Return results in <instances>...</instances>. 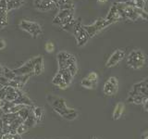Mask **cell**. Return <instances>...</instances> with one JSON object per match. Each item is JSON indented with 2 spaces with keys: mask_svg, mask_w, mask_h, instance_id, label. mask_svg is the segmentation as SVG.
<instances>
[{
  "mask_svg": "<svg viewBox=\"0 0 148 139\" xmlns=\"http://www.w3.org/2000/svg\"><path fill=\"white\" fill-rule=\"evenodd\" d=\"M148 98V78L138 82L132 86L128 93L127 102L135 105H143Z\"/></svg>",
  "mask_w": 148,
  "mask_h": 139,
  "instance_id": "1",
  "label": "cell"
},
{
  "mask_svg": "<svg viewBox=\"0 0 148 139\" xmlns=\"http://www.w3.org/2000/svg\"><path fill=\"white\" fill-rule=\"evenodd\" d=\"M125 58V51L122 49H117L115 50L114 52L111 54V56L108 58V61L106 62V66L108 68H111V67H115L117 65L122 61Z\"/></svg>",
  "mask_w": 148,
  "mask_h": 139,
  "instance_id": "8",
  "label": "cell"
},
{
  "mask_svg": "<svg viewBox=\"0 0 148 139\" xmlns=\"http://www.w3.org/2000/svg\"><path fill=\"white\" fill-rule=\"evenodd\" d=\"M28 129H29V128H28L24 123H21V124L18 125V128L16 129V132H17L18 134H20V136H21V134L24 133Z\"/></svg>",
  "mask_w": 148,
  "mask_h": 139,
  "instance_id": "30",
  "label": "cell"
},
{
  "mask_svg": "<svg viewBox=\"0 0 148 139\" xmlns=\"http://www.w3.org/2000/svg\"><path fill=\"white\" fill-rule=\"evenodd\" d=\"M119 90V81L118 79L111 76L108 78V80L105 83L104 87H103V92L106 96H112L117 94Z\"/></svg>",
  "mask_w": 148,
  "mask_h": 139,
  "instance_id": "7",
  "label": "cell"
},
{
  "mask_svg": "<svg viewBox=\"0 0 148 139\" xmlns=\"http://www.w3.org/2000/svg\"><path fill=\"white\" fill-rule=\"evenodd\" d=\"M143 108L146 111V112H148V98L143 103Z\"/></svg>",
  "mask_w": 148,
  "mask_h": 139,
  "instance_id": "42",
  "label": "cell"
},
{
  "mask_svg": "<svg viewBox=\"0 0 148 139\" xmlns=\"http://www.w3.org/2000/svg\"><path fill=\"white\" fill-rule=\"evenodd\" d=\"M69 56H71V54H69L67 52H64V51L59 52L58 54V62L59 65V70L66 68V60Z\"/></svg>",
  "mask_w": 148,
  "mask_h": 139,
  "instance_id": "17",
  "label": "cell"
},
{
  "mask_svg": "<svg viewBox=\"0 0 148 139\" xmlns=\"http://www.w3.org/2000/svg\"><path fill=\"white\" fill-rule=\"evenodd\" d=\"M69 2H71V0H58V3H57V6L60 7V6H62V5L69 3Z\"/></svg>",
  "mask_w": 148,
  "mask_h": 139,
  "instance_id": "39",
  "label": "cell"
},
{
  "mask_svg": "<svg viewBox=\"0 0 148 139\" xmlns=\"http://www.w3.org/2000/svg\"><path fill=\"white\" fill-rule=\"evenodd\" d=\"M92 139H98V138H97V137H92Z\"/></svg>",
  "mask_w": 148,
  "mask_h": 139,
  "instance_id": "49",
  "label": "cell"
},
{
  "mask_svg": "<svg viewBox=\"0 0 148 139\" xmlns=\"http://www.w3.org/2000/svg\"><path fill=\"white\" fill-rule=\"evenodd\" d=\"M59 73H61V75H62V78H63V81L67 83V85L69 86V85L72 82V78L73 76L71 75V73L69 72L68 71V69L67 68H65V69H60L59 71H58Z\"/></svg>",
  "mask_w": 148,
  "mask_h": 139,
  "instance_id": "18",
  "label": "cell"
},
{
  "mask_svg": "<svg viewBox=\"0 0 148 139\" xmlns=\"http://www.w3.org/2000/svg\"><path fill=\"white\" fill-rule=\"evenodd\" d=\"M44 71V62L43 58L39 56V57L34 58V74L35 75H39Z\"/></svg>",
  "mask_w": 148,
  "mask_h": 139,
  "instance_id": "15",
  "label": "cell"
},
{
  "mask_svg": "<svg viewBox=\"0 0 148 139\" xmlns=\"http://www.w3.org/2000/svg\"><path fill=\"white\" fill-rule=\"evenodd\" d=\"M8 0H0V13H8Z\"/></svg>",
  "mask_w": 148,
  "mask_h": 139,
  "instance_id": "29",
  "label": "cell"
},
{
  "mask_svg": "<svg viewBox=\"0 0 148 139\" xmlns=\"http://www.w3.org/2000/svg\"><path fill=\"white\" fill-rule=\"evenodd\" d=\"M52 83H53V85L58 86L60 89H66V88L68 87L67 83L63 81V78H62L61 73H59V72H58L54 76L53 80H52Z\"/></svg>",
  "mask_w": 148,
  "mask_h": 139,
  "instance_id": "16",
  "label": "cell"
},
{
  "mask_svg": "<svg viewBox=\"0 0 148 139\" xmlns=\"http://www.w3.org/2000/svg\"><path fill=\"white\" fill-rule=\"evenodd\" d=\"M3 76L6 77L8 80H14V78L16 77V74L12 70L8 69L7 67H4V73H3Z\"/></svg>",
  "mask_w": 148,
  "mask_h": 139,
  "instance_id": "26",
  "label": "cell"
},
{
  "mask_svg": "<svg viewBox=\"0 0 148 139\" xmlns=\"http://www.w3.org/2000/svg\"><path fill=\"white\" fill-rule=\"evenodd\" d=\"M75 22H76V21H75V20H72L71 21H69V23H67V24L63 25V26H62L63 30L68 31V32H73L74 25H75Z\"/></svg>",
  "mask_w": 148,
  "mask_h": 139,
  "instance_id": "28",
  "label": "cell"
},
{
  "mask_svg": "<svg viewBox=\"0 0 148 139\" xmlns=\"http://www.w3.org/2000/svg\"><path fill=\"white\" fill-rule=\"evenodd\" d=\"M32 109H34V107H29V106H24L23 108L18 111V117L21 118L23 120V122L29 117V115L31 114V112L32 111Z\"/></svg>",
  "mask_w": 148,
  "mask_h": 139,
  "instance_id": "19",
  "label": "cell"
},
{
  "mask_svg": "<svg viewBox=\"0 0 148 139\" xmlns=\"http://www.w3.org/2000/svg\"><path fill=\"white\" fill-rule=\"evenodd\" d=\"M72 34H74V36H75L76 41H77V45L79 46L84 45L90 38L89 35H88V34L86 32V31L84 30V28H83V25L82 24L81 20L76 21L75 25H74V28H73Z\"/></svg>",
  "mask_w": 148,
  "mask_h": 139,
  "instance_id": "5",
  "label": "cell"
},
{
  "mask_svg": "<svg viewBox=\"0 0 148 139\" xmlns=\"http://www.w3.org/2000/svg\"><path fill=\"white\" fill-rule=\"evenodd\" d=\"M3 139H8V137H7L6 136H3Z\"/></svg>",
  "mask_w": 148,
  "mask_h": 139,
  "instance_id": "48",
  "label": "cell"
},
{
  "mask_svg": "<svg viewBox=\"0 0 148 139\" xmlns=\"http://www.w3.org/2000/svg\"><path fill=\"white\" fill-rule=\"evenodd\" d=\"M34 58L30 59L29 61L26 62L21 67L14 69L13 72H15L16 75H23V74H29L34 73Z\"/></svg>",
  "mask_w": 148,
  "mask_h": 139,
  "instance_id": "9",
  "label": "cell"
},
{
  "mask_svg": "<svg viewBox=\"0 0 148 139\" xmlns=\"http://www.w3.org/2000/svg\"><path fill=\"white\" fill-rule=\"evenodd\" d=\"M72 64H76V58L74 57L73 55H71L66 60V68L69 67V65H72Z\"/></svg>",
  "mask_w": 148,
  "mask_h": 139,
  "instance_id": "35",
  "label": "cell"
},
{
  "mask_svg": "<svg viewBox=\"0 0 148 139\" xmlns=\"http://www.w3.org/2000/svg\"><path fill=\"white\" fill-rule=\"evenodd\" d=\"M142 139H148V136H142Z\"/></svg>",
  "mask_w": 148,
  "mask_h": 139,
  "instance_id": "47",
  "label": "cell"
},
{
  "mask_svg": "<svg viewBox=\"0 0 148 139\" xmlns=\"http://www.w3.org/2000/svg\"><path fill=\"white\" fill-rule=\"evenodd\" d=\"M32 111H34L36 123L40 122L41 120H43V117H44V109H43V108H41V107H34Z\"/></svg>",
  "mask_w": 148,
  "mask_h": 139,
  "instance_id": "21",
  "label": "cell"
},
{
  "mask_svg": "<svg viewBox=\"0 0 148 139\" xmlns=\"http://www.w3.org/2000/svg\"><path fill=\"white\" fill-rule=\"evenodd\" d=\"M34 8L36 9H38L40 11H47V10H51V9H54L57 5L55 3H53L51 0H48V1H40V0H34Z\"/></svg>",
  "mask_w": 148,
  "mask_h": 139,
  "instance_id": "13",
  "label": "cell"
},
{
  "mask_svg": "<svg viewBox=\"0 0 148 139\" xmlns=\"http://www.w3.org/2000/svg\"><path fill=\"white\" fill-rule=\"evenodd\" d=\"M8 83H9L8 79H7L6 77H4L3 75L0 76V85H1L3 87L4 86H8Z\"/></svg>",
  "mask_w": 148,
  "mask_h": 139,
  "instance_id": "36",
  "label": "cell"
},
{
  "mask_svg": "<svg viewBox=\"0 0 148 139\" xmlns=\"http://www.w3.org/2000/svg\"><path fill=\"white\" fill-rule=\"evenodd\" d=\"M6 47V42H5L2 38H0V50L4 49Z\"/></svg>",
  "mask_w": 148,
  "mask_h": 139,
  "instance_id": "40",
  "label": "cell"
},
{
  "mask_svg": "<svg viewBox=\"0 0 148 139\" xmlns=\"http://www.w3.org/2000/svg\"><path fill=\"white\" fill-rule=\"evenodd\" d=\"M6 95H7V86H4L0 89V99L5 100V98H6Z\"/></svg>",
  "mask_w": 148,
  "mask_h": 139,
  "instance_id": "37",
  "label": "cell"
},
{
  "mask_svg": "<svg viewBox=\"0 0 148 139\" xmlns=\"http://www.w3.org/2000/svg\"><path fill=\"white\" fill-rule=\"evenodd\" d=\"M45 48L48 53H52L55 50V45L51 41H48V42H46V44L45 45Z\"/></svg>",
  "mask_w": 148,
  "mask_h": 139,
  "instance_id": "31",
  "label": "cell"
},
{
  "mask_svg": "<svg viewBox=\"0 0 148 139\" xmlns=\"http://www.w3.org/2000/svg\"><path fill=\"white\" fill-rule=\"evenodd\" d=\"M99 3H101V4H103V3H106V2H108V0H97Z\"/></svg>",
  "mask_w": 148,
  "mask_h": 139,
  "instance_id": "44",
  "label": "cell"
},
{
  "mask_svg": "<svg viewBox=\"0 0 148 139\" xmlns=\"http://www.w3.org/2000/svg\"><path fill=\"white\" fill-rule=\"evenodd\" d=\"M116 6L121 14L122 20H130L132 21H137L139 20L147 21L148 20V13L145 9L138 8L136 7L128 6L122 2H115Z\"/></svg>",
  "mask_w": 148,
  "mask_h": 139,
  "instance_id": "2",
  "label": "cell"
},
{
  "mask_svg": "<svg viewBox=\"0 0 148 139\" xmlns=\"http://www.w3.org/2000/svg\"><path fill=\"white\" fill-rule=\"evenodd\" d=\"M23 123H24L28 128L32 127V126H34V125L36 123V120H35V117H34V111H32L31 114L29 115V117H28V118L24 120V122H23Z\"/></svg>",
  "mask_w": 148,
  "mask_h": 139,
  "instance_id": "23",
  "label": "cell"
},
{
  "mask_svg": "<svg viewBox=\"0 0 148 139\" xmlns=\"http://www.w3.org/2000/svg\"><path fill=\"white\" fill-rule=\"evenodd\" d=\"M53 23L54 24H58V25H61V21L59 20V19L56 16L55 18H54V20H53Z\"/></svg>",
  "mask_w": 148,
  "mask_h": 139,
  "instance_id": "41",
  "label": "cell"
},
{
  "mask_svg": "<svg viewBox=\"0 0 148 139\" xmlns=\"http://www.w3.org/2000/svg\"><path fill=\"white\" fill-rule=\"evenodd\" d=\"M145 55L141 49H134L128 55L126 58V64L129 68L139 70L145 66Z\"/></svg>",
  "mask_w": 148,
  "mask_h": 139,
  "instance_id": "3",
  "label": "cell"
},
{
  "mask_svg": "<svg viewBox=\"0 0 148 139\" xmlns=\"http://www.w3.org/2000/svg\"><path fill=\"white\" fill-rule=\"evenodd\" d=\"M34 73H29V74H23V75H16V77L14 78V80L21 83L22 85H24L27 83V81L29 80L30 77Z\"/></svg>",
  "mask_w": 148,
  "mask_h": 139,
  "instance_id": "22",
  "label": "cell"
},
{
  "mask_svg": "<svg viewBox=\"0 0 148 139\" xmlns=\"http://www.w3.org/2000/svg\"><path fill=\"white\" fill-rule=\"evenodd\" d=\"M68 69V71L71 73V75L74 76L75 74L77 73L78 72V67H77V63L76 64H72V65H69V67H67Z\"/></svg>",
  "mask_w": 148,
  "mask_h": 139,
  "instance_id": "32",
  "label": "cell"
},
{
  "mask_svg": "<svg viewBox=\"0 0 148 139\" xmlns=\"http://www.w3.org/2000/svg\"><path fill=\"white\" fill-rule=\"evenodd\" d=\"M20 27L22 30H24L27 32H29V34H32L34 37L39 36L42 32H43L41 26L38 24V23L34 22V21L22 20L20 23Z\"/></svg>",
  "mask_w": 148,
  "mask_h": 139,
  "instance_id": "6",
  "label": "cell"
},
{
  "mask_svg": "<svg viewBox=\"0 0 148 139\" xmlns=\"http://www.w3.org/2000/svg\"><path fill=\"white\" fill-rule=\"evenodd\" d=\"M73 14V10H68V9H62V10H59V12L58 13L57 17L59 19L60 21H61V23H62V21L64 20L65 18H67L68 16L71 15Z\"/></svg>",
  "mask_w": 148,
  "mask_h": 139,
  "instance_id": "25",
  "label": "cell"
},
{
  "mask_svg": "<svg viewBox=\"0 0 148 139\" xmlns=\"http://www.w3.org/2000/svg\"><path fill=\"white\" fill-rule=\"evenodd\" d=\"M106 20L108 21V22H110L111 24L114 23V22H117V21H119L122 20L121 14H120V12L118 9V8H117V6H116L115 3L112 5V7L110 8L109 12L108 14V16H106Z\"/></svg>",
  "mask_w": 148,
  "mask_h": 139,
  "instance_id": "11",
  "label": "cell"
},
{
  "mask_svg": "<svg viewBox=\"0 0 148 139\" xmlns=\"http://www.w3.org/2000/svg\"><path fill=\"white\" fill-rule=\"evenodd\" d=\"M143 136H148V131H147L146 133H143Z\"/></svg>",
  "mask_w": 148,
  "mask_h": 139,
  "instance_id": "46",
  "label": "cell"
},
{
  "mask_svg": "<svg viewBox=\"0 0 148 139\" xmlns=\"http://www.w3.org/2000/svg\"><path fill=\"white\" fill-rule=\"evenodd\" d=\"M8 25V13H0V30Z\"/></svg>",
  "mask_w": 148,
  "mask_h": 139,
  "instance_id": "27",
  "label": "cell"
},
{
  "mask_svg": "<svg viewBox=\"0 0 148 139\" xmlns=\"http://www.w3.org/2000/svg\"><path fill=\"white\" fill-rule=\"evenodd\" d=\"M51 1H52L53 3H55L56 5H57V3H58V0H51Z\"/></svg>",
  "mask_w": 148,
  "mask_h": 139,
  "instance_id": "45",
  "label": "cell"
},
{
  "mask_svg": "<svg viewBox=\"0 0 148 139\" xmlns=\"http://www.w3.org/2000/svg\"><path fill=\"white\" fill-rule=\"evenodd\" d=\"M97 83L98 82H95V81H92L87 79L86 77L83 78L82 82H81V85L84 88H87V89H95V88L97 86Z\"/></svg>",
  "mask_w": 148,
  "mask_h": 139,
  "instance_id": "20",
  "label": "cell"
},
{
  "mask_svg": "<svg viewBox=\"0 0 148 139\" xmlns=\"http://www.w3.org/2000/svg\"><path fill=\"white\" fill-rule=\"evenodd\" d=\"M5 136L8 137V139H21V136H20V134H18V133H16V134L8 133V134H5Z\"/></svg>",
  "mask_w": 148,
  "mask_h": 139,
  "instance_id": "38",
  "label": "cell"
},
{
  "mask_svg": "<svg viewBox=\"0 0 148 139\" xmlns=\"http://www.w3.org/2000/svg\"><path fill=\"white\" fill-rule=\"evenodd\" d=\"M111 24L110 22H108L106 19H97V20L90 25H83V28L86 31V32L89 35V37H94L96 34H98L99 32L102 30H104L105 28L109 26Z\"/></svg>",
  "mask_w": 148,
  "mask_h": 139,
  "instance_id": "4",
  "label": "cell"
},
{
  "mask_svg": "<svg viewBox=\"0 0 148 139\" xmlns=\"http://www.w3.org/2000/svg\"><path fill=\"white\" fill-rule=\"evenodd\" d=\"M58 8H59V10H62V9H68V10H74V6H73L72 2L64 4V5H62V6H60Z\"/></svg>",
  "mask_w": 148,
  "mask_h": 139,
  "instance_id": "33",
  "label": "cell"
},
{
  "mask_svg": "<svg viewBox=\"0 0 148 139\" xmlns=\"http://www.w3.org/2000/svg\"><path fill=\"white\" fill-rule=\"evenodd\" d=\"M3 73H4V67L0 65V76L3 75Z\"/></svg>",
  "mask_w": 148,
  "mask_h": 139,
  "instance_id": "43",
  "label": "cell"
},
{
  "mask_svg": "<svg viewBox=\"0 0 148 139\" xmlns=\"http://www.w3.org/2000/svg\"><path fill=\"white\" fill-rule=\"evenodd\" d=\"M124 110H125V105L122 102H119V103L115 106L114 110H113V114H112V117L113 120H118L121 118V116L124 113Z\"/></svg>",
  "mask_w": 148,
  "mask_h": 139,
  "instance_id": "14",
  "label": "cell"
},
{
  "mask_svg": "<svg viewBox=\"0 0 148 139\" xmlns=\"http://www.w3.org/2000/svg\"><path fill=\"white\" fill-rule=\"evenodd\" d=\"M23 105H17L13 102H9L7 100H4V105L2 107V110L4 114H8V113H18L22 108Z\"/></svg>",
  "mask_w": 148,
  "mask_h": 139,
  "instance_id": "12",
  "label": "cell"
},
{
  "mask_svg": "<svg viewBox=\"0 0 148 139\" xmlns=\"http://www.w3.org/2000/svg\"><path fill=\"white\" fill-rule=\"evenodd\" d=\"M77 117H78V111L74 109H71V110H69L66 115L63 116V118L68 120H75Z\"/></svg>",
  "mask_w": 148,
  "mask_h": 139,
  "instance_id": "24",
  "label": "cell"
},
{
  "mask_svg": "<svg viewBox=\"0 0 148 139\" xmlns=\"http://www.w3.org/2000/svg\"><path fill=\"white\" fill-rule=\"evenodd\" d=\"M46 98H47L48 103L53 107L54 109H61L67 108L66 102H65V99L62 98V97L56 96H53V95H48Z\"/></svg>",
  "mask_w": 148,
  "mask_h": 139,
  "instance_id": "10",
  "label": "cell"
},
{
  "mask_svg": "<svg viewBox=\"0 0 148 139\" xmlns=\"http://www.w3.org/2000/svg\"><path fill=\"white\" fill-rule=\"evenodd\" d=\"M87 79H89V80H92V81H95V82H98V74L95 72H90L88 75L86 76Z\"/></svg>",
  "mask_w": 148,
  "mask_h": 139,
  "instance_id": "34",
  "label": "cell"
}]
</instances>
